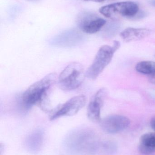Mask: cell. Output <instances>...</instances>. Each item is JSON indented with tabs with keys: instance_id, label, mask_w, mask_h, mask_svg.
<instances>
[{
	"instance_id": "9a60e30c",
	"label": "cell",
	"mask_w": 155,
	"mask_h": 155,
	"mask_svg": "<svg viewBox=\"0 0 155 155\" xmlns=\"http://www.w3.org/2000/svg\"><path fill=\"white\" fill-rule=\"evenodd\" d=\"M102 147L103 150L108 153L113 154L117 151V145L112 141L105 142L102 144Z\"/></svg>"
},
{
	"instance_id": "52a82bcc",
	"label": "cell",
	"mask_w": 155,
	"mask_h": 155,
	"mask_svg": "<svg viewBox=\"0 0 155 155\" xmlns=\"http://www.w3.org/2000/svg\"><path fill=\"white\" fill-rule=\"evenodd\" d=\"M129 118L121 115L108 116L101 121L103 131L108 134H116L126 129L130 125Z\"/></svg>"
},
{
	"instance_id": "5bb4252c",
	"label": "cell",
	"mask_w": 155,
	"mask_h": 155,
	"mask_svg": "<svg viewBox=\"0 0 155 155\" xmlns=\"http://www.w3.org/2000/svg\"><path fill=\"white\" fill-rule=\"evenodd\" d=\"M136 70L138 72L144 74H151L155 72V62L143 61L136 65Z\"/></svg>"
},
{
	"instance_id": "30bf717a",
	"label": "cell",
	"mask_w": 155,
	"mask_h": 155,
	"mask_svg": "<svg viewBox=\"0 0 155 155\" xmlns=\"http://www.w3.org/2000/svg\"><path fill=\"white\" fill-rule=\"evenodd\" d=\"M44 141V133L41 129L33 131L26 137L25 146L28 151L36 153L41 150Z\"/></svg>"
},
{
	"instance_id": "6da1fadb",
	"label": "cell",
	"mask_w": 155,
	"mask_h": 155,
	"mask_svg": "<svg viewBox=\"0 0 155 155\" xmlns=\"http://www.w3.org/2000/svg\"><path fill=\"white\" fill-rule=\"evenodd\" d=\"M99 147L100 143L96 134L86 127L77 128L70 132L62 145L65 155H93Z\"/></svg>"
},
{
	"instance_id": "ffe728a7",
	"label": "cell",
	"mask_w": 155,
	"mask_h": 155,
	"mask_svg": "<svg viewBox=\"0 0 155 155\" xmlns=\"http://www.w3.org/2000/svg\"><path fill=\"white\" fill-rule=\"evenodd\" d=\"M150 3H151V4L153 6L155 7V0H152V1L150 2Z\"/></svg>"
},
{
	"instance_id": "ba28073f",
	"label": "cell",
	"mask_w": 155,
	"mask_h": 155,
	"mask_svg": "<svg viewBox=\"0 0 155 155\" xmlns=\"http://www.w3.org/2000/svg\"><path fill=\"white\" fill-rule=\"evenodd\" d=\"M106 24V21L104 19L89 13L83 14L78 21V25L81 30L88 34L96 33Z\"/></svg>"
},
{
	"instance_id": "9c48e42d",
	"label": "cell",
	"mask_w": 155,
	"mask_h": 155,
	"mask_svg": "<svg viewBox=\"0 0 155 155\" xmlns=\"http://www.w3.org/2000/svg\"><path fill=\"white\" fill-rule=\"evenodd\" d=\"M106 94L107 92L105 88H101L90 101L87 108V115L89 119L93 122L101 121V108Z\"/></svg>"
},
{
	"instance_id": "2e32d148",
	"label": "cell",
	"mask_w": 155,
	"mask_h": 155,
	"mask_svg": "<svg viewBox=\"0 0 155 155\" xmlns=\"http://www.w3.org/2000/svg\"><path fill=\"white\" fill-rule=\"evenodd\" d=\"M120 47V43L118 41H115L113 42V46H112L113 50L115 53L119 49Z\"/></svg>"
},
{
	"instance_id": "8992f818",
	"label": "cell",
	"mask_w": 155,
	"mask_h": 155,
	"mask_svg": "<svg viewBox=\"0 0 155 155\" xmlns=\"http://www.w3.org/2000/svg\"><path fill=\"white\" fill-rule=\"evenodd\" d=\"M86 97L80 95L72 97L62 104L52 110L51 120H55L63 116H71L77 114L86 104Z\"/></svg>"
},
{
	"instance_id": "8fae6325",
	"label": "cell",
	"mask_w": 155,
	"mask_h": 155,
	"mask_svg": "<svg viewBox=\"0 0 155 155\" xmlns=\"http://www.w3.org/2000/svg\"><path fill=\"white\" fill-rule=\"evenodd\" d=\"M151 31L147 28H128L121 33V37L126 42L142 40L150 35Z\"/></svg>"
},
{
	"instance_id": "7c38bea8",
	"label": "cell",
	"mask_w": 155,
	"mask_h": 155,
	"mask_svg": "<svg viewBox=\"0 0 155 155\" xmlns=\"http://www.w3.org/2000/svg\"><path fill=\"white\" fill-rule=\"evenodd\" d=\"M82 37L79 34L76 32L65 33L55 38L52 42L55 46H68L76 45L80 42Z\"/></svg>"
},
{
	"instance_id": "7a4b0ae2",
	"label": "cell",
	"mask_w": 155,
	"mask_h": 155,
	"mask_svg": "<svg viewBox=\"0 0 155 155\" xmlns=\"http://www.w3.org/2000/svg\"><path fill=\"white\" fill-rule=\"evenodd\" d=\"M57 78V74L53 73L31 85L22 95L23 104L28 108L37 105L44 111L48 110L47 92L56 82Z\"/></svg>"
},
{
	"instance_id": "7402d4cb",
	"label": "cell",
	"mask_w": 155,
	"mask_h": 155,
	"mask_svg": "<svg viewBox=\"0 0 155 155\" xmlns=\"http://www.w3.org/2000/svg\"></svg>"
},
{
	"instance_id": "3957f363",
	"label": "cell",
	"mask_w": 155,
	"mask_h": 155,
	"mask_svg": "<svg viewBox=\"0 0 155 155\" xmlns=\"http://www.w3.org/2000/svg\"><path fill=\"white\" fill-rule=\"evenodd\" d=\"M85 77L83 65L80 63H71L58 77L59 87L64 91L74 90L81 85Z\"/></svg>"
},
{
	"instance_id": "277c9868",
	"label": "cell",
	"mask_w": 155,
	"mask_h": 155,
	"mask_svg": "<svg viewBox=\"0 0 155 155\" xmlns=\"http://www.w3.org/2000/svg\"><path fill=\"white\" fill-rule=\"evenodd\" d=\"M138 5L131 1L119 2L101 7L99 12L105 17L110 19L117 17L133 18L139 12Z\"/></svg>"
},
{
	"instance_id": "ac0fdd59",
	"label": "cell",
	"mask_w": 155,
	"mask_h": 155,
	"mask_svg": "<svg viewBox=\"0 0 155 155\" xmlns=\"http://www.w3.org/2000/svg\"><path fill=\"white\" fill-rule=\"evenodd\" d=\"M151 127L155 131V116L153 117L150 121Z\"/></svg>"
},
{
	"instance_id": "44dd1931",
	"label": "cell",
	"mask_w": 155,
	"mask_h": 155,
	"mask_svg": "<svg viewBox=\"0 0 155 155\" xmlns=\"http://www.w3.org/2000/svg\"><path fill=\"white\" fill-rule=\"evenodd\" d=\"M27 1H37V0H27Z\"/></svg>"
},
{
	"instance_id": "e0dca14e",
	"label": "cell",
	"mask_w": 155,
	"mask_h": 155,
	"mask_svg": "<svg viewBox=\"0 0 155 155\" xmlns=\"http://www.w3.org/2000/svg\"><path fill=\"white\" fill-rule=\"evenodd\" d=\"M149 80L152 84L155 85V72L149 76Z\"/></svg>"
},
{
	"instance_id": "4fadbf2b",
	"label": "cell",
	"mask_w": 155,
	"mask_h": 155,
	"mask_svg": "<svg viewBox=\"0 0 155 155\" xmlns=\"http://www.w3.org/2000/svg\"><path fill=\"white\" fill-rule=\"evenodd\" d=\"M138 149L143 154H151L155 153V132L143 135L140 138Z\"/></svg>"
},
{
	"instance_id": "5b68a950",
	"label": "cell",
	"mask_w": 155,
	"mask_h": 155,
	"mask_svg": "<svg viewBox=\"0 0 155 155\" xmlns=\"http://www.w3.org/2000/svg\"><path fill=\"white\" fill-rule=\"evenodd\" d=\"M114 53L111 46L108 45L101 46L93 63L86 72V77L91 80L96 79L109 64Z\"/></svg>"
},
{
	"instance_id": "d6986e66",
	"label": "cell",
	"mask_w": 155,
	"mask_h": 155,
	"mask_svg": "<svg viewBox=\"0 0 155 155\" xmlns=\"http://www.w3.org/2000/svg\"><path fill=\"white\" fill-rule=\"evenodd\" d=\"M86 2H103L107 1H111V0H83Z\"/></svg>"
}]
</instances>
